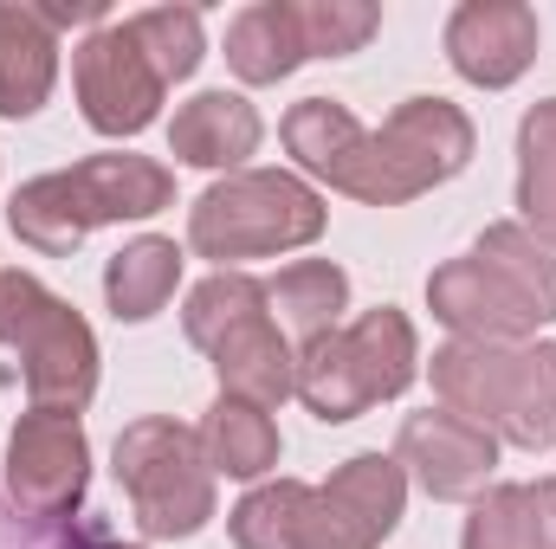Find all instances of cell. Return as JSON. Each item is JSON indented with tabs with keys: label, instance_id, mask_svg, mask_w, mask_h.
Returning a JSON list of instances; mask_svg holds the SVG:
<instances>
[{
	"label": "cell",
	"instance_id": "5",
	"mask_svg": "<svg viewBox=\"0 0 556 549\" xmlns=\"http://www.w3.org/2000/svg\"><path fill=\"white\" fill-rule=\"evenodd\" d=\"M415 375H420V336L408 323V310H395V304H376L356 323L330 330L324 343L298 349V401L324 426H343V420L369 413L376 401L408 395Z\"/></svg>",
	"mask_w": 556,
	"mask_h": 549
},
{
	"label": "cell",
	"instance_id": "7",
	"mask_svg": "<svg viewBox=\"0 0 556 549\" xmlns=\"http://www.w3.org/2000/svg\"><path fill=\"white\" fill-rule=\"evenodd\" d=\"M479 149V130L459 104L446 98H408L382 117V130H369V168H363V194L369 207H408L420 194H433L440 181L466 175Z\"/></svg>",
	"mask_w": 556,
	"mask_h": 549
},
{
	"label": "cell",
	"instance_id": "12",
	"mask_svg": "<svg viewBox=\"0 0 556 549\" xmlns=\"http://www.w3.org/2000/svg\"><path fill=\"white\" fill-rule=\"evenodd\" d=\"M538 13L525 0H459L446 13V65L479 91L518 85L538 59Z\"/></svg>",
	"mask_w": 556,
	"mask_h": 549
},
{
	"label": "cell",
	"instance_id": "20",
	"mask_svg": "<svg viewBox=\"0 0 556 549\" xmlns=\"http://www.w3.org/2000/svg\"><path fill=\"white\" fill-rule=\"evenodd\" d=\"M311 524H317V485H304V478L253 485L227 511L233 549H311Z\"/></svg>",
	"mask_w": 556,
	"mask_h": 549
},
{
	"label": "cell",
	"instance_id": "19",
	"mask_svg": "<svg viewBox=\"0 0 556 549\" xmlns=\"http://www.w3.org/2000/svg\"><path fill=\"white\" fill-rule=\"evenodd\" d=\"M266 304L278 310V330L291 336V349H311L324 343L330 330H343V310H350V272L330 266V259H298L266 284Z\"/></svg>",
	"mask_w": 556,
	"mask_h": 549
},
{
	"label": "cell",
	"instance_id": "9",
	"mask_svg": "<svg viewBox=\"0 0 556 549\" xmlns=\"http://www.w3.org/2000/svg\"><path fill=\"white\" fill-rule=\"evenodd\" d=\"M72 85H78V111L98 137H142L162 117V98H168V85L155 78L130 20H104L72 52Z\"/></svg>",
	"mask_w": 556,
	"mask_h": 549
},
{
	"label": "cell",
	"instance_id": "16",
	"mask_svg": "<svg viewBox=\"0 0 556 549\" xmlns=\"http://www.w3.org/2000/svg\"><path fill=\"white\" fill-rule=\"evenodd\" d=\"M260 137L266 124L240 91H201L168 117V155L188 168H214V175H240Z\"/></svg>",
	"mask_w": 556,
	"mask_h": 549
},
{
	"label": "cell",
	"instance_id": "17",
	"mask_svg": "<svg viewBox=\"0 0 556 549\" xmlns=\"http://www.w3.org/2000/svg\"><path fill=\"white\" fill-rule=\"evenodd\" d=\"M59 78V33L26 0H0V117L20 124L46 111Z\"/></svg>",
	"mask_w": 556,
	"mask_h": 549
},
{
	"label": "cell",
	"instance_id": "6",
	"mask_svg": "<svg viewBox=\"0 0 556 549\" xmlns=\"http://www.w3.org/2000/svg\"><path fill=\"white\" fill-rule=\"evenodd\" d=\"M117 485L149 544H181L214 524V465L201 452V426L175 413H142L117 433Z\"/></svg>",
	"mask_w": 556,
	"mask_h": 549
},
{
	"label": "cell",
	"instance_id": "8",
	"mask_svg": "<svg viewBox=\"0 0 556 549\" xmlns=\"http://www.w3.org/2000/svg\"><path fill=\"white\" fill-rule=\"evenodd\" d=\"M91 491V439L72 413H20L0 459V498L26 518H78Z\"/></svg>",
	"mask_w": 556,
	"mask_h": 549
},
{
	"label": "cell",
	"instance_id": "1",
	"mask_svg": "<svg viewBox=\"0 0 556 549\" xmlns=\"http://www.w3.org/2000/svg\"><path fill=\"white\" fill-rule=\"evenodd\" d=\"M175 207V175L137 155V149H104V155H85L72 168H52V175H33L13 188L7 201V227L20 246L46 253V259H65L78 253L98 227H117V220H149Z\"/></svg>",
	"mask_w": 556,
	"mask_h": 549
},
{
	"label": "cell",
	"instance_id": "18",
	"mask_svg": "<svg viewBox=\"0 0 556 549\" xmlns=\"http://www.w3.org/2000/svg\"><path fill=\"white\" fill-rule=\"evenodd\" d=\"M304 59H311V46H304L298 0H253V7L233 13V26H227V65H233L240 85H278Z\"/></svg>",
	"mask_w": 556,
	"mask_h": 549
},
{
	"label": "cell",
	"instance_id": "21",
	"mask_svg": "<svg viewBox=\"0 0 556 549\" xmlns=\"http://www.w3.org/2000/svg\"><path fill=\"white\" fill-rule=\"evenodd\" d=\"M201 452H207L214 478H247L253 485L278 465V420L266 408H253V401L220 395L201 420Z\"/></svg>",
	"mask_w": 556,
	"mask_h": 549
},
{
	"label": "cell",
	"instance_id": "28",
	"mask_svg": "<svg viewBox=\"0 0 556 549\" xmlns=\"http://www.w3.org/2000/svg\"><path fill=\"white\" fill-rule=\"evenodd\" d=\"M298 20H304L311 59H350V52H363V46L376 39L382 7H376V0H304Z\"/></svg>",
	"mask_w": 556,
	"mask_h": 549
},
{
	"label": "cell",
	"instance_id": "15",
	"mask_svg": "<svg viewBox=\"0 0 556 549\" xmlns=\"http://www.w3.org/2000/svg\"><path fill=\"white\" fill-rule=\"evenodd\" d=\"M317 491H324L337 531L350 537V549H382L395 537L402 511H408V472H402L395 452H356Z\"/></svg>",
	"mask_w": 556,
	"mask_h": 549
},
{
	"label": "cell",
	"instance_id": "29",
	"mask_svg": "<svg viewBox=\"0 0 556 549\" xmlns=\"http://www.w3.org/2000/svg\"><path fill=\"white\" fill-rule=\"evenodd\" d=\"M46 297H52V291L33 272H0V343H7V349H13V336L26 330V317H33Z\"/></svg>",
	"mask_w": 556,
	"mask_h": 549
},
{
	"label": "cell",
	"instance_id": "3",
	"mask_svg": "<svg viewBox=\"0 0 556 549\" xmlns=\"http://www.w3.org/2000/svg\"><path fill=\"white\" fill-rule=\"evenodd\" d=\"M181 330L214 362L220 395L253 401V408H266V413L298 395V349L278 330L273 304H266V284L253 272L201 278L188 291V304H181Z\"/></svg>",
	"mask_w": 556,
	"mask_h": 549
},
{
	"label": "cell",
	"instance_id": "24",
	"mask_svg": "<svg viewBox=\"0 0 556 549\" xmlns=\"http://www.w3.org/2000/svg\"><path fill=\"white\" fill-rule=\"evenodd\" d=\"M518 227L556 253V98L531 104L518 124Z\"/></svg>",
	"mask_w": 556,
	"mask_h": 549
},
{
	"label": "cell",
	"instance_id": "23",
	"mask_svg": "<svg viewBox=\"0 0 556 549\" xmlns=\"http://www.w3.org/2000/svg\"><path fill=\"white\" fill-rule=\"evenodd\" d=\"M472 259L505 278L511 297H518L538 323H556V253L538 240V233H525L518 220H492V227L479 233Z\"/></svg>",
	"mask_w": 556,
	"mask_h": 549
},
{
	"label": "cell",
	"instance_id": "14",
	"mask_svg": "<svg viewBox=\"0 0 556 549\" xmlns=\"http://www.w3.org/2000/svg\"><path fill=\"white\" fill-rule=\"evenodd\" d=\"M278 137L291 149V162L311 175V181H330L337 194H363V168H369V124L337 104V98H304L285 111Z\"/></svg>",
	"mask_w": 556,
	"mask_h": 549
},
{
	"label": "cell",
	"instance_id": "22",
	"mask_svg": "<svg viewBox=\"0 0 556 549\" xmlns=\"http://www.w3.org/2000/svg\"><path fill=\"white\" fill-rule=\"evenodd\" d=\"M175 284H181V246L142 233L124 253H111V266H104V304H111L117 323H149L175 297Z\"/></svg>",
	"mask_w": 556,
	"mask_h": 549
},
{
	"label": "cell",
	"instance_id": "4",
	"mask_svg": "<svg viewBox=\"0 0 556 549\" xmlns=\"http://www.w3.org/2000/svg\"><path fill=\"white\" fill-rule=\"evenodd\" d=\"M324 227H330V207L304 175L240 168V175H220L188 207V253L214 259V272H240L247 259H273L324 240Z\"/></svg>",
	"mask_w": 556,
	"mask_h": 549
},
{
	"label": "cell",
	"instance_id": "30",
	"mask_svg": "<svg viewBox=\"0 0 556 549\" xmlns=\"http://www.w3.org/2000/svg\"><path fill=\"white\" fill-rule=\"evenodd\" d=\"M39 20L59 33V26H78V20H98L104 26V0H39Z\"/></svg>",
	"mask_w": 556,
	"mask_h": 549
},
{
	"label": "cell",
	"instance_id": "13",
	"mask_svg": "<svg viewBox=\"0 0 556 549\" xmlns=\"http://www.w3.org/2000/svg\"><path fill=\"white\" fill-rule=\"evenodd\" d=\"M427 310L453 330V343H531L538 336V317L511 297V284L479 266L472 253L466 259H446L427 278Z\"/></svg>",
	"mask_w": 556,
	"mask_h": 549
},
{
	"label": "cell",
	"instance_id": "2",
	"mask_svg": "<svg viewBox=\"0 0 556 549\" xmlns=\"http://www.w3.org/2000/svg\"><path fill=\"white\" fill-rule=\"evenodd\" d=\"M427 375L446 413H466L525 452L556 446V343H446Z\"/></svg>",
	"mask_w": 556,
	"mask_h": 549
},
{
	"label": "cell",
	"instance_id": "11",
	"mask_svg": "<svg viewBox=\"0 0 556 549\" xmlns=\"http://www.w3.org/2000/svg\"><path fill=\"white\" fill-rule=\"evenodd\" d=\"M395 459L402 472L415 478L433 505H472L492 491V472H498V433H485L479 420L446 408L408 413L402 433H395Z\"/></svg>",
	"mask_w": 556,
	"mask_h": 549
},
{
	"label": "cell",
	"instance_id": "25",
	"mask_svg": "<svg viewBox=\"0 0 556 549\" xmlns=\"http://www.w3.org/2000/svg\"><path fill=\"white\" fill-rule=\"evenodd\" d=\"M130 33L142 39V52H149V65H155L162 85L194 78V65L207 59V39H201V13L194 7H142V13H130Z\"/></svg>",
	"mask_w": 556,
	"mask_h": 549
},
{
	"label": "cell",
	"instance_id": "10",
	"mask_svg": "<svg viewBox=\"0 0 556 549\" xmlns=\"http://www.w3.org/2000/svg\"><path fill=\"white\" fill-rule=\"evenodd\" d=\"M13 356H20V382H26V401L39 413H78L91 408V395H98V336H91V323L52 291L33 317H26V330L13 336Z\"/></svg>",
	"mask_w": 556,
	"mask_h": 549
},
{
	"label": "cell",
	"instance_id": "27",
	"mask_svg": "<svg viewBox=\"0 0 556 549\" xmlns=\"http://www.w3.org/2000/svg\"><path fill=\"white\" fill-rule=\"evenodd\" d=\"M0 549H142V544H124L104 518H26L0 498Z\"/></svg>",
	"mask_w": 556,
	"mask_h": 549
},
{
	"label": "cell",
	"instance_id": "26",
	"mask_svg": "<svg viewBox=\"0 0 556 549\" xmlns=\"http://www.w3.org/2000/svg\"><path fill=\"white\" fill-rule=\"evenodd\" d=\"M459 549H544V524H538L531 485H492L485 498H472Z\"/></svg>",
	"mask_w": 556,
	"mask_h": 549
},
{
	"label": "cell",
	"instance_id": "31",
	"mask_svg": "<svg viewBox=\"0 0 556 549\" xmlns=\"http://www.w3.org/2000/svg\"><path fill=\"white\" fill-rule=\"evenodd\" d=\"M531 505H538V524H544V549H556V478L531 485Z\"/></svg>",
	"mask_w": 556,
	"mask_h": 549
}]
</instances>
